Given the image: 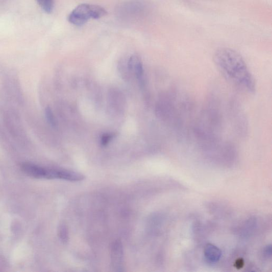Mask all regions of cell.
Here are the masks:
<instances>
[{"mask_svg":"<svg viewBox=\"0 0 272 272\" xmlns=\"http://www.w3.org/2000/svg\"><path fill=\"white\" fill-rule=\"evenodd\" d=\"M214 61L217 70L230 84L245 93H255L254 78L238 52L229 48H220L214 54Z\"/></svg>","mask_w":272,"mask_h":272,"instance_id":"obj_1","label":"cell"},{"mask_svg":"<svg viewBox=\"0 0 272 272\" xmlns=\"http://www.w3.org/2000/svg\"><path fill=\"white\" fill-rule=\"evenodd\" d=\"M107 14V11L99 6L82 4L70 13L68 20L74 25L82 26L90 19H98Z\"/></svg>","mask_w":272,"mask_h":272,"instance_id":"obj_2","label":"cell"},{"mask_svg":"<svg viewBox=\"0 0 272 272\" xmlns=\"http://www.w3.org/2000/svg\"><path fill=\"white\" fill-rule=\"evenodd\" d=\"M111 267L113 271H124V253L121 242L116 240L112 243L111 250Z\"/></svg>","mask_w":272,"mask_h":272,"instance_id":"obj_3","label":"cell"},{"mask_svg":"<svg viewBox=\"0 0 272 272\" xmlns=\"http://www.w3.org/2000/svg\"><path fill=\"white\" fill-rule=\"evenodd\" d=\"M22 171L31 177L36 179L45 178L46 172L45 168L30 163H23L21 165Z\"/></svg>","mask_w":272,"mask_h":272,"instance_id":"obj_4","label":"cell"},{"mask_svg":"<svg viewBox=\"0 0 272 272\" xmlns=\"http://www.w3.org/2000/svg\"><path fill=\"white\" fill-rule=\"evenodd\" d=\"M204 255L207 261L211 263H215L221 258L222 253L216 246L212 244H208L205 246Z\"/></svg>","mask_w":272,"mask_h":272,"instance_id":"obj_5","label":"cell"},{"mask_svg":"<svg viewBox=\"0 0 272 272\" xmlns=\"http://www.w3.org/2000/svg\"><path fill=\"white\" fill-rule=\"evenodd\" d=\"M57 179L70 181H80L85 179V176L80 173L68 170H58Z\"/></svg>","mask_w":272,"mask_h":272,"instance_id":"obj_6","label":"cell"},{"mask_svg":"<svg viewBox=\"0 0 272 272\" xmlns=\"http://www.w3.org/2000/svg\"><path fill=\"white\" fill-rule=\"evenodd\" d=\"M41 8L48 14L53 12L54 9V0H36Z\"/></svg>","mask_w":272,"mask_h":272,"instance_id":"obj_7","label":"cell"},{"mask_svg":"<svg viewBox=\"0 0 272 272\" xmlns=\"http://www.w3.org/2000/svg\"><path fill=\"white\" fill-rule=\"evenodd\" d=\"M59 236L61 241L66 243L69 240V231L67 226L62 224L59 227Z\"/></svg>","mask_w":272,"mask_h":272,"instance_id":"obj_8","label":"cell"},{"mask_svg":"<svg viewBox=\"0 0 272 272\" xmlns=\"http://www.w3.org/2000/svg\"><path fill=\"white\" fill-rule=\"evenodd\" d=\"M45 116L46 120L49 124L53 127L56 126V121L53 111L50 107H47L45 109Z\"/></svg>","mask_w":272,"mask_h":272,"instance_id":"obj_9","label":"cell"},{"mask_svg":"<svg viewBox=\"0 0 272 272\" xmlns=\"http://www.w3.org/2000/svg\"><path fill=\"white\" fill-rule=\"evenodd\" d=\"M113 137V135L112 134L104 135L102 137V139H101L102 145L103 146L107 145L109 143V142L111 140Z\"/></svg>","mask_w":272,"mask_h":272,"instance_id":"obj_10","label":"cell"},{"mask_svg":"<svg viewBox=\"0 0 272 272\" xmlns=\"http://www.w3.org/2000/svg\"><path fill=\"white\" fill-rule=\"evenodd\" d=\"M244 265V261L242 259H238L235 263V266L238 269H240Z\"/></svg>","mask_w":272,"mask_h":272,"instance_id":"obj_11","label":"cell"},{"mask_svg":"<svg viewBox=\"0 0 272 272\" xmlns=\"http://www.w3.org/2000/svg\"><path fill=\"white\" fill-rule=\"evenodd\" d=\"M265 254L267 257H270L271 255V245H268L267 246L265 250Z\"/></svg>","mask_w":272,"mask_h":272,"instance_id":"obj_12","label":"cell"}]
</instances>
